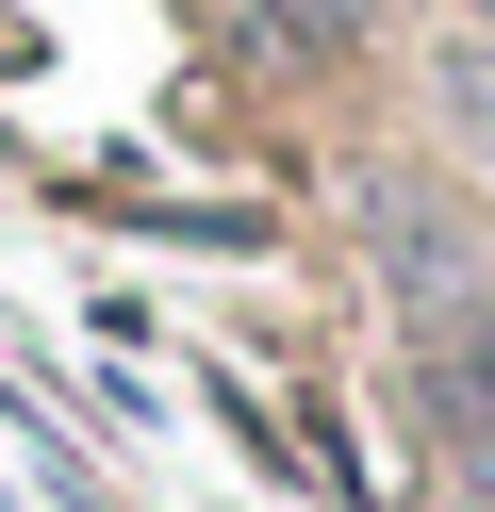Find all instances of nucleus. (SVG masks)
<instances>
[{
	"mask_svg": "<svg viewBox=\"0 0 495 512\" xmlns=\"http://www.w3.org/2000/svg\"><path fill=\"white\" fill-rule=\"evenodd\" d=\"M248 17H264L281 50H314V67H347V50L380 34V0H248Z\"/></svg>",
	"mask_w": 495,
	"mask_h": 512,
	"instance_id": "7ed1b4c3",
	"label": "nucleus"
},
{
	"mask_svg": "<svg viewBox=\"0 0 495 512\" xmlns=\"http://www.w3.org/2000/svg\"><path fill=\"white\" fill-rule=\"evenodd\" d=\"M363 232H380V265L413 281V298H479V265H462V215H446V199L380 182V199H363Z\"/></svg>",
	"mask_w": 495,
	"mask_h": 512,
	"instance_id": "f257e3e1",
	"label": "nucleus"
},
{
	"mask_svg": "<svg viewBox=\"0 0 495 512\" xmlns=\"http://www.w3.org/2000/svg\"><path fill=\"white\" fill-rule=\"evenodd\" d=\"M429 413L495 446V281H479V298H446V347H429Z\"/></svg>",
	"mask_w": 495,
	"mask_h": 512,
	"instance_id": "f03ea898",
	"label": "nucleus"
},
{
	"mask_svg": "<svg viewBox=\"0 0 495 512\" xmlns=\"http://www.w3.org/2000/svg\"><path fill=\"white\" fill-rule=\"evenodd\" d=\"M479 17H495V0H479ZM479 50H495V34H479Z\"/></svg>",
	"mask_w": 495,
	"mask_h": 512,
	"instance_id": "20e7f679",
	"label": "nucleus"
}]
</instances>
